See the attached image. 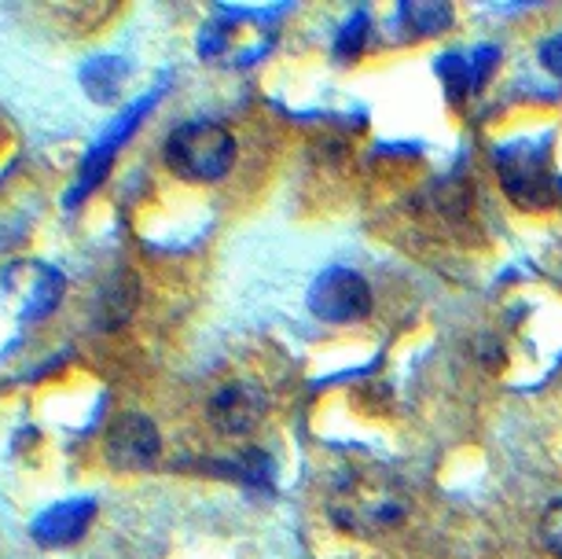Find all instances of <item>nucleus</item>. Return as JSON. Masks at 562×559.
Segmentation results:
<instances>
[{"label":"nucleus","mask_w":562,"mask_h":559,"mask_svg":"<svg viewBox=\"0 0 562 559\" xmlns=\"http://www.w3.org/2000/svg\"><path fill=\"white\" fill-rule=\"evenodd\" d=\"M412 508L408 490L397 474L383 468L349 471L331 493V519L353 537H379L405 523Z\"/></svg>","instance_id":"f257e3e1"},{"label":"nucleus","mask_w":562,"mask_h":559,"mask_svg":"<svg viewBox=\"0 0 562 559\" xmlns=\"http://www.w3.org/2000/svg\"><path fill=\"white\" fill-rule=\"evenodd\" d=\"M162 155L166 166L177 177L195 185H210L221 181L232 170V163H236V141H232L225 125L199 119V122H184L180 130L169 133Z\"/></svg>","instance_id":"f03ea898"},{"label":"nucleus","mask_w":562,"mask_h":559,"mask_svg":"<svg viewBox=\"0 0 562 559\" xmlns=\"http://www.w3.org/2000/svg\"><path fill=\"white\" fill-rule=\"evenodd\" d=\"M496 170H501L507 195H512L518 206L540 210V206L555 203V177H551L544 144L518 141L512 147H504V152L496 155Z\"/></svg>","instance_id":"7ed1b4c3"},{"label":"nucleus","mask_w":562,"mask_h":559,"mask_svg":"<svg viewBox=\"0 0 562 559\" xmlns=\"http://www.w3.org/2000/svg\"><path fill=\"white\" fill-rule=\"evenodd\" d=\"M310 310L327 324H353L371 310L368 280L353 269H327L313 280Z\"/></svg>","instance_id":"20e7f679"},{"label":"nucleus","mask_w":562,"mask_h":559,"mask_svg":"<svg viewBox=\"0 0 562 559\" xmlns=\"http://www.w3.org/2000/svg\"><path fill=\"white\" fill-rule=\"evenodd\" d=\"M158 452H162V438L158 427L140 413H125L108 431V460L122 471H147L155 468Z\"/></svg>","instance_id":"39448f33"},{"label":"nucleus","mask_w":562,"mask_h":559,"mask_svg":"<svg viewBox=\"0 0 562 559\" xmlns=\"http://www.w3.org/2000/svg\"><path fill=\"white\" fill-rule=\"evenodd\" d=\"M265 413H269V398L254 383H228L210 402V424L221 435H247V431L261 424Z\"/></svg>","instance_id":"423d86ee"},{"label":"nucleus","mask_w":562,"mask_h":559,"mask_svg":"<svg viewBox=\"0 0 562 559\" xmlns=\"http://www.w3.org/2000/svg\"><path fill=\"white\" fill-rule=\"evenodd\" d=\"M4 288L15 294L19 305H23L26 321H37L48 310H56L59 294H63V277L59 269H48L41 261H19L4 272Z\"/></svg>","instance_id":"0eeeda50"},{"label":"nucleus","mask_w":562,"mask_h":559,"mask_svg":"<svg viewBox=\"0 0 562 559\" xmlns=\"http://www.w3.org/2000/svg\"><path fill=\"white\" fill-rule=\"evenodd\" d=\"M97 519V501L92 497H78V501H59L52 504L45 515H37L34 523V541L45 548H67L78 537H85V530Z\"/></svg>","instance_id":"6e6552de"},{"label":"nucleus","mask_w":562,"mask_h":559,"mask_svg":"<svg viewBox=\"0 0 562 559\" xmlns=\"http://www.w3.org/2000/svg\"><path fill=\"white\" fill-rule=\"evenodd\" d=\"M452 23V8L449 4H401V26L408 34H419V37H430V34H441L445 26Z\"/></svg>","instance_id":"1a4fd4ad"},{"label":"nucleus","mask_w":562,"mask_h":559,"mask_svg":"<svg viewBox=\"0 0 562 559\" xmlns=\"http://www.w3.org/2000/svg\"><path fill=\"white\" fill-rule=\"evenodd\" d=\"M540 541H544L551 556L562 559V501L551 504L544 512V519H540Z\"/></svg>","instance_id":"9d476101"},{"label":"nucleus","mask_w":562,"mask_h":559,"mask_svg":"<svg viewBox=\"0 0 562 559\" xmlns=\"http://www.w3.org/2000/svg\"><path fill=\"white\" fill-rule=\"evenodd\" d=\"M364 34H368V19H364V15H357L353 23H349V26L342 30V37H338V56H346V59H349V56H357Z\"/></svg>","instance_id":"9b49d317"},{"label":"nucleus","mask_w":562,"mask_h":559,"mask_svg":"<svg viewBox=\"0 0 562 559\" xmlns=\"http://www.w3.org/2000/svg\"><path fill=\"white\" fill-rule=\"evenodd\" d=\"M540 63L551 70V74H562V34L551 37L544 48H540Z\"/></svg>","instance_id":"f8f14e48"}]
</instances>
